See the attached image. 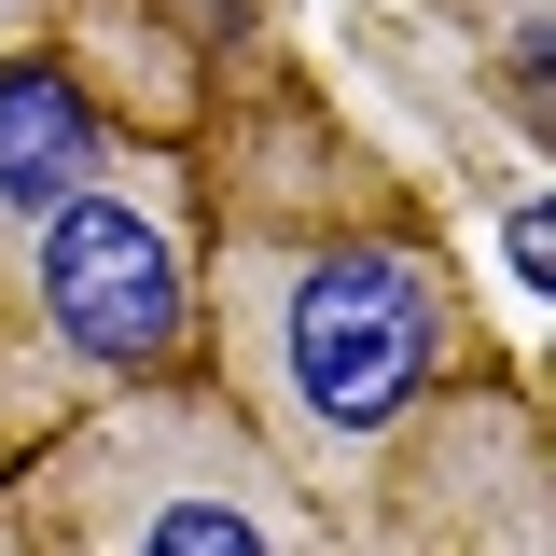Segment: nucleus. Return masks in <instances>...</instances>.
Segmentation results:
<instances>
[{
  "label": "nucleus",
  "instance_id": "f257e3e1",
  "mask_svg": "<svg viewBox=\"0 0 556 556\" xmlns=\"http://www.w3.org/2000/svg\"><path fill=\"white\" fill-rule=\"evenodd\" d=\"M195 362L278 445L320 543H376L404 431L501 362L417 195L251 42H223L195 98Z\"/></svg>",
  "mask_w": 556,
  "mask_h": 556
},
{
  "label": "nucleus",
  "instance_id": "f03ea898",
  "mask_svg": "<svg viewBox=\"0 0 556 556\" xmlns=\"http://www.w3.org/2000/svg\"><path fill=\"white\" fill-rule=\"evenodd\" d=\"M153 362H195V139H112L0 237V473Z\"/></svg>",
  "mask_w": 556,
  "mask_h": 556
},
{
  "label": "nucleus",
  "instance_id": "7ed1b4c3",
  "mask_svg": "<svg viewBox=\"0 0 556 556\" xmlns=\"http://www.w3.org/2000/svg\"><path fill=\"white\" fill-rule=\"evenodd\" d=\"M14 543L70 556H306L320 515L278 473V445L223 404L208 362H153L126 390H98L84 417H56L14 473Z\"/></svg>",
  "mask_w": 556,
  "mask_h": 556
},
{
  "label": "nucleus",
  "instance_id": "20e7f679",
  "mask_svg": "<svg viewBox=\"0 0 556 556\" xmlns=\"http://www.w3.org/2000/svg\"><path fill=\"white\" fill-rule=\"evenodd\" d=\"M376 543H543V417L501 362L404 431L376 486Z\"/></svg>",
  "mask_w": 556,
  "mask_h": 556
},
{
  "label": "nucleus",
  "instance_id": "39448f33",
  "mask_svg": "<svg viewBox=\"0 0 556 556\" xmlns=\"http://www.w3.org/2000/svg\"><path fill=\"white\" fill-rule=\"evenodd\" d=\"M112 139H126V126H112L98 84L56 56V28H42V42H0V237L42 223V208H56Z\"/></svg>",
  "mask_w": 556,
  "mask_h": 556
},
{
  "label": "nucleus",
  "instance_id": "423d86ee",
  "mask_svg": "<svg viewBox=\"0 0 556 556\" xmlns=\"http://www.w3.org/2000/svg\"><path fill=\"white\" fill-rule=\"evenodd\" d=\"M139 14H181L195 42H237V0H139Z\"/></svg>",
  "mask_w": 556,
  "mask_h": 556
},
{
  "label": "nucleus",
  "instance_id": "0eeeda50",
  "mask_svg": "<svg viewBox=\"0 0 556 556\" xmlns=\"http://www.w3.org/2000/svg\"><path fill=\"white\" fill-rule=\"evenodd\" d=\"M56 28V0H0V42H42Z\"/></svg>",
  "mask_w": 556,
  "mask_h": 556
}]
</instances>
